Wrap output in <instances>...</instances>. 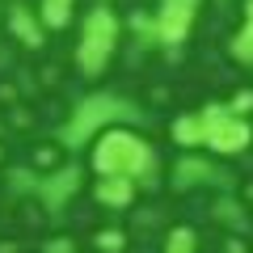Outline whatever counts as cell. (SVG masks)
Returning a JSON list of instances; mask_svg holds the SVG:
<instances>
[{
  "instance_id": "ba28073f",
  "label": "cell",
  "mask_w": 253,
  "mask_h": 253,
  "mask_svg": "<svg viewBox=\"0 0 253 253\" xmlns=\"http://www.w3.org/2000/svg\"><path fill=\"white\" fill-rule=\"evenodd\" d=\"M76 190H81V169H76V165H63L59 173H51V177L38 181V194H42L46 207H63Z\"/></svg>"
},
{
  "instance_id": "9c48e42d",
  "label": "cell",
  "mask_w": 253,
  "mask_h": 253,
  "mask_svg": "<svg viewBox=\"0 0 253 253\" xmlns=\"http://www.w3.org/2000/svg\"><path fill=\"white\" fill-rule=\"evenodd\" d=\"M9 30H13V38L26 42V46H42V34H46L42 17H38L34 9H26V4H13L9 9Z\"/></svg>"
},
{
  "instance_id": "3957f363",
  "label": "cell",
  "mask_w": 253,
  "mask_h": 253,
  "mask_svg": "<svg viewBox=\"0 0 253 253\" xmlns=\"http://www.w3.org/2000/svg\"><path fill=\"white\" fill-rule=\"evenodd\" d=\"M114 46H118V17H114V9L97 4L93 13H84L81 42H76V68L84 76H101L110 55H114Z\"/></svg>"
},
{
  "instance_id": "e0dca14e",
  "label": "cell",
  "mask_w": 253,
  "mask_h": 253,
  "mask_svg": "<svg viewBox=\"0 0 253 253\" xmlns=\"http://www.w3.org/2000/svg\"><path fill=\"white\" fill-rule=\"evenodd\" d=\"M42 253H72V241H68V236H55V241L46 245Z\"/></svg>"
},
{
  "instance_id": "8fae6325",
  "label": "cell",
  "mask_w": 253,
  "mask_h": 253,
  "mask_svg": "<svg viewBox=\"0 0 253 253\" xmlns=\"http://www.w3.org/2000/svg\"><path fill=\"white\" fill-rule=\"evenodd\" d=\"M38 17L46 30H63L72 21V0H38Z\"/></svg>"
},
{
  "instance_id": "d6986e66",
  "label": "cell",
  "mask_w": 253,
  "mask_h": 253,
  "mask_svg": "<svg viewBox=\"0 0 253 253\" xmlns=\"http://www.w3.org/2000/svg\"><path fill=\"white\" fill-rule=\"evenodd\" d=\"M245 21H253V0H249V9H245Z\"/></svg>"
},
{
  "instance_id": "7a4b0ae2",
  "label": "cell",
  "mask_w": 253,
  "mask_h": 253,
  "mask_svg": "<svg viewBox=\"0 0 253 253\" xmlns=\"http://www.w3.org/2000/svg\"><path fill=\"white\" fill-rule=\"evenodd\" d=\"M139 110L131 106L126 97H110V93H93L84 97L81 106L72 110V118L63 123L59 131V144L63 148H84V139H97L106 126H118V123H131Z\"/></svg>"
},
{
  "instance_id": "4fadbf2b",
  "label": "cell",
  "mask_w": 253,
  "mask_h": 253,
  "mask_svg": "<svg viewBox=\"0 0 253 253\" xmlns=\"http://www.w3.org/2000/svg\"><path fill=\"white\" fill-rule=\"evenodd\" d=\"M232 55L241 63H253V21H245V26L232 34Z\"/></svg>"
},
{
  "instance_id": "9a60e30c",
  "label": "cell",
  "mask_w": 253,
  "mask_h": 253,
  "mask_svg": "<svg viewBox=\"0 0 253 253\" xmlns=\"http://www.w3.org/2000/svg\"><path fill=\"white\" fill-rule=\"evenodd\" d=\"M93 245H97L101 253H123V249H126V232H118V228H106V232L93 236Z\"/></svg>"
},
{
  "instance_id": "277c9868",
  "label": "cell",
  "mask_w": 253,
  "mask_h": 253,
  "mask_svg": "<svg viewBox=\"0 0 253 253\" xmlns=\"http://www.w3.org/2000/svg\"><path fill=\"white\" fill-rule=\"evenodd\" d=\"M203 0H161L156 9V34H161L165 46H181L194 30V17H199Z\"/></svg>"
},
{
  "instance_id": "8992f818",
  "label": "cell",
  "mask_w": 253,
  "mask_h": 253,
  "mask_svg": "<svg viewBox=\"0 0 253 253\" xmlns=\"http://www.w3.org/2000/svg\"><path fill=\"white\" fill-rule=\"evenodd\" d=\"M139 181L135 177H123V173H97V186H93V194H97L101 207L110 211H126L131 207V199H135Z\"/></svg>"
},
{
  "instance_id": "30bf717a",
  "label": "cell",
  "mask_w": 253,
  "mask_h": 253,
  "mask_svg": "<svg viewBox=\"0 0 253 253\" xmlns=\"http://www.w3.org/2000/svg\"><path fill=\"white\" fill-rule=\"evenodd\" d=\"M173 144H181L186 152H190V148H203V144H207V126H203V118L199 114L173 118Z\"/></svg>"
},
{
  "instance_id": "5b68a950",
  "label": "cell",
  "mask_w": 253,
  "mask_h": 253,
  "mask_svg": "<svg viewBox=\"0 0 253 253\" xmlns=\"http://www.w3.org/2000/svg\"><path fill=\"white\" fill-rule=\"evenodd\" d=\"M249 144H253V126L245 123L241 114H228L224 123H215L207 131V144L203 148H211V152H219V156H236V152H245Z\"/></svg>"
},
{
  "instance_id": "7c38bea8",
  "label": "cell",
  "mask_w": 253,
  "mask_h": 253,
  "mask_svg": "<svg viewBox=\"0 0 253 253\" xmlns=\"http://www.w3.org/2000/svg\"><path fill=\"white\" fill-rule=\"evenodd\" d=\"M165 253H199V232L194 228H169Z\"/></svg>"
},
{
  "instance_id": "ac0fdd59",
  "label": "cell",
  "mask_w": 253,
  "mask_h": 253,
  "mask_svg": "<svg viewBox=\"0 0 253 253\" xmlns=\"http://www.w3.org/2000/svg\"><path fill=\"white\" fill-rule=\"evenodd\" d=\"M228 253H245V249H241V245H236V241H232V245H228Z\"/></svg>"
},
{
  "instance_id": "52a82bcc",
  "label": "cell",
  "mask_w": 253,
  "mask_h": 253,
  "mask_svg": "<svg viewBox=\"0 0 253 253\" xmlns=\"http://www.w3.org/2000/svg\"><path fill=\"white\" fill-rule=\"evenodd\" d=\"M228 173H219L211 161H199V156H181L173 165V186L177 190H194V186H211V181H224Z\"/></svg>"
},
{
  "instance_id": "2e32d148",
  "label": "cell",
  "mask_w": 253,
  "mask_h": 253,
  "mask_svg": "<svg viewBox=\"0 0 253 253\" xmlns=\"http://www.w3.org/2000/svg\"><path fill=\"white\" fill-rule=\"evenodd\" d=\"M228 110H232V114H241V118L253 114V89H241L232 101H228Z\"/></svg>"
},
{
  "instance_id": "6da1fadb",
  "label": "cell",
  "mask_w": 253,
  "mask_h": 253,
  "mask_svg": "<svg viewBox=\"0 0 253 253\" xmlns=\"http://www.w3.org/2000/svg\"><path fill=\"white\" fill-rule=\"evenodd\" d=\"M93 169L97 173H123V177H135L139 186H152L156 181V152L144 135L126 131V126H106L93 144Z\"/></svg>"
},
{
  "instance_id": "5bb4252c",
  "label": "cell",
  "mask_w": 253,
  "mask_h": 253,
  "mask_svg": "<svg viewBox=\"0 0 253 253\" xmlns=\"http://www.w3.org/2000/svg\"><path fill=\"white\" fill-rule=\"evenodd\" d=\"M215 219L228 224V228H245V215H241V203L236 199H219L215 203Z\"/></svg>"
}]
</instances>
